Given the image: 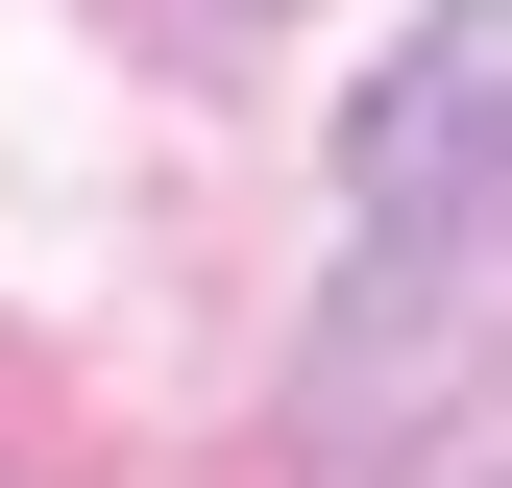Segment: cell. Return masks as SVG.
<instances>
[{
    "label": "cell",
    "instance_id": "1",
    "mask_svg": "<svg viewBox=\"0 0 512 488\" xmlns=\"http://www.w3.org/2000/svg\"><path fill=\"white\" fill-rule=\"evenodd\" d=\"M464 318H488V0H439V49H391V98L342 147V342H317V391L366 415Z\"/></svg>",
    "mask_w": 512,
    "mask_h": 488
}]
</instances>
